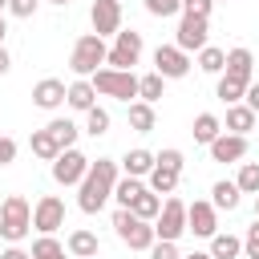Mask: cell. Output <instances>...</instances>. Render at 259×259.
I'll use <instances>...</instances> for the list:
<instances>
[{
	"mask_svg": "<svg viewBox=\"0 0 259 259\" xmlns=\"http://www.w3.org/2000/svg\"><path fill=\"white\" fill-rule=\"evenodd\" d=\"M113 186H117V162H113V158L89 162L85 178L77 182V206H81L85 214H97V210L113 198Z\"/></svg>",
	"mask_w": 259,
	"mask_h": 259,
	"instance_id": "obj_1",
	"label": "cell"
},
{
	"mask_svg": "<svg viewBox=\"0 0 259 259\" xmlns=\"http://www.w3.org/2000/svg\"><path fill=\"white\" fill-rule=\"evenodd\" d=\"M28 231H32V206H28V198L24 194H8L0 202V235L8 243H20Z\"/></svg>",
	"mask_w": 259,
	"mask_h": 259,
	"instance_id": "obj_2",
	"label": "cell"
},
{
	"mask_svg": "<svg viewBox=\"0 0 259 259\" xmlns=\"http://www.w3.org/2000/svg\"><path fill=\"white\" fill-rule=\"evenodd\" d=\"M113 231H117V239H121L130 251H150V247L158 243L154 223H142L134 210H121V206H117V214H113Z\"/></svg>",
	"mask_w": 259,
	"mask_h": 259,
	"instance_id": "obj_3",
	"label": "cell"
},
{
	"mask_svg": "<svg viewBox=\"0 0 259 259\" xmlns=\"http://www.w3.org/2000/svg\"><path fill=\"white\" fill-rule=\"evenodd\" d=\"M105 40L97 36V32H85V36H77V45H73V57H69V69L77 73V77H93L97 73V65H105Z\"/></svg>",
	"mask_w": 259,
	"mask_h": 259,
	"instance_id": "obj_4",
	"label": "cell"
},
{
	"mask_svg": "<svg viewBox=\"0 0 259 259\" xmlns=\"http://www.w3.org/2000/svg\"><path fill=\"white\" fill-rule=\"evenodd\" d=\"M89 85H93L97 93H105V97H117V101L138 97V77L125 73V69H97V73L89 77Z\"/></svg>",
	"mask_w": 259,
	"mask_h": 259,
	"instance_id": "obj_5",
	"label": "cell"
},
{
	"mask_svg": "<svg viewBox=\"0 0 259 259\" xmlns=\"http://www.w3.org/2000/svg\"><path fill=\"white\" fill-rule=\"evenodd\" d=\"M154 235L162 239V243H178L182 235H186V202L182 198H166L162 202V210H158V219H154Z\"/></svg>",
	"mask_w": 259,
	"mask_h": 259,
	"instance_id": "obj_6",
	"label": "cell"
},
{
	"mask_svg": "<svg viewBox=\"0 0 259 259\" xmlns=\"http://www.w3.org/2000/svg\"><path fill=\"white\" fill-rule=\"evenodd\" d=\"M138 57H142V32H117L113 36V49L105 53V69H125V73H134V65H138Z\"/></svg>",
	"mask_w": 259,
	"mask_h": 259,
	"instance_id": "obj_7",
	"label": "cell"
},
{
	"mask_svg": "<svg viewBox=\"0 0 259 259\" xmlns=\"http://www.w3.org/2000/svg\"><path fill=\"white\" fill-rule=\"evenodd\" d=\"M154 73L162 81H178V77L190 73V57L182 49H174V45H158L154 49Z\"/></svg>",
	"mask_w": 259,
	"mask_h": 259,
	"instance_id": "obj_8",
	"label": "cell"
},
{
	"mask_svg": "<svg viewBox=\"0 0 259 259\" xmlns=\"http://www.w3.org/2000/svg\"><path fill=\"white\" fill-rule=\"evenodd\" d=\"M85 170H89V158L81 150H61L53 158V182H61V186H77L85 178Z\"/></svg>",
	"mask_w": 259,
	"mask_h": 259,
	"instance_id": "obj_9",
	"label": "cell"
},
{
	"mask_svg": "<svg viewBox=\"0 0 259 259\" xmlns=\"http://www.w3.org/2000/svg\"><path fill=\"white\" fill-rule=\"evenodd\" d=\"M32 227H36L40 235L61 231V227H65V202H61L57 194H40L36 206H32Z\"/></svg>",
	"mask_w": 259,
	"mask_h": 259,
	"instance_id": "obj_10",
	"label": "cell"
},
{
	"mask_svg": "<svg viewBox=\"0 0 259 259\" xmlns=\"http://www.w3.org/2000/svg\"><path fill=\"white\" fill-rule=\"evenodd\" d=\"M89 20H93V32H97L101 40H105V36H117V32H121V4H117V0H93Z\"/></svg>",
	"mask_w": 259,
	"mask_h": 259,
	"instance_id": "obj_11",
	"label": "cell"
},
{
	"mask_svg": "<svg viewBox=\"0 0 259 259\" xmlns=\"http://www.w3.org/2000/svg\"><path fill=\"white\" fill-rule=\"evenodd\" d=\"M174 49H182L186 57L206 49V20L202 16H182L178 20V32H174Z\"/></svg>",
	"mask_w": 259,
	"mask_h": 259,
	"instance_id": "obj_12",
	"label": "cell"
},
{
	"mask_svg": "<svg viewBox=\"0 0 259 259\" xmlns=\"http://www.w3.org/2000/svg\"><path fill=\"white\" fill-rule=\"evenodd\" d=\"M186 231H194V235H202V239H210V235H219V210L210 206V202H190L186 206Z\"/></svg>",
	"mask_w": 259,
	"mask_h": 259,
	"instance_id": "obj_13",
	"label": "cell"
},
{
	"mask_svg": "<svg viewBox=\"0 0 259 259\" xmlns=\"http://www.w3.org/2000/svg\"><path fill=\"white\" fill-rule=\"evenodd\" d=\"M61 101H65V81L45 77V81L32 85V105H36V109H57Z\"/></svg>",
	"mask_w": 259,
	"mask_h": 259,
	"instance_id": "obj_14",
	"label": "cell"
},
{
	"mask_svg": "<svg viewBox=\"0 0 259 259\" xmlns=\"http://www.w3.org/2000/svg\"><path fill=\"white\" fill-rule=\"evenodd\" d=\"M243 154H247V138H239V134H219L210 142V158L214 162H239Z\"/></svg>",
	"mask_w": 259,
	"mask_h": 259,
	"instance_id": "obj_15",
	"label": "cell"
},
{
	"mask_svg": "<svg viewBox=\"0 0 259 259\" xmlns=\"http://www.w3.org/2000/svg\"><path fill=\"white\" fill-rule=\"evenodd\" d=\"M251 65H255V57H251V49H231L227 53V65H223V77H235V81H243V85H251Z\"/></svg>",
	"mask_w": 259,
	"mask_h": 259,
	"instance_id": "obj_16",
	"label": "cell"
},
{
	"mask_svg": "<svg viewBox=\"0 0 259 259\" xmlns=\"http://www.w3.org/2000/svg\"><path fill=\"white\" fill-rule=\"evenodd\" d=\"M93 97H97V89H93V85H89L85 77H77L73 85H65V101H69L73 109H81V113H89V109L97 105Z\"/></svg>",
	"mask_w": 259,
	"mask_h": 259,
	"instance_id": "obj_17",
	"label": "cell"
},
{
	"mask_svg": "<svg viewBox=\"0 0 259 259\" xmlns=\"http://www.w3.org/2000/svg\"><path fill=\"white\" fill-rule=\"evenodd\" d=\"M259 125V117L247 109V105H227V130L231 134H239V138H247L251 130Z\"/></svg>",
	"mask_w": 259,
	"mask_h": 259,
	"instance_id": "obj_18",
	"label": "cell"
},
{
	"mask_svg": "<svg viewBox=\"0 0 259 259\" xmlns=\"http://www.w3.org/2000/svg\"><path fill=\"white\" fill-rule=\"evenodd\" d=\"M210 259H239L243 255V239L239 235H210V251H206Z\"/></svg>",
	"mask_w": 259,
	"mask_h": 259,
	"instance_id": "obj_19",
	"label": "cell"
},
{
	"mask_svg": "<svg viewBox=\"0 0 259 259\" xmlns=\"http://www.w3.org/2000/svg\"><path fill=\"white\" fill-rule=\"evenodd\" d=\"M190 134H194V142H198V146H210V142L223 134V121H219L214 113H198V117H194V125H190Z\"/></svg>",
	"mask_w": 259,
	"mask_h": 259,
	"instance_id": "obj_20",
	"label": "cell"
},
{
	"mask_svg": "<svg viewBox=\"0 0 259 259\" xmlns=\"http://www.w3.org/2000/svg\"><path fill=\"white\" fill-rule=\"evenodd\" d=\"M117 166H121L130 178H146V174L154 170V154H150V150H130V154H125Z\"/></svg>",
	"mask_w": 259,
	"mask_h": 259,
	"instance_id": "obj_21",
	"label": "cell"
},
{
	"mask_svg": "<svg viewBox=\"0 0 259 259\" xmlns=\"http://www.w3.org/2000/svg\"><path fill=\"white\" fill-rule=\"evenodd\" d=\"M125 210H134L142 223H154V219H158V210H162V194H154V190H142V194H138V198L125 206Z\"/></svg>",
	"mask_w": 259,
	"mask_h": 259,
	"instance_id": "obj_22",
	"label": "cell"
},
{
	"mask_svg": "<svg viewBox=\"0 0 259 259\" xmlns=\"http://www.w3.org/2000/svg\"><path fill=\"white\" fill-rule=\"evenodd\" d=\"M158 125V113H154V105H146V101H130V130H138V134H150Z\"/></svg>",
	"mask_w": 259,
	"mask_h": 259,
	"instance_id": "obj_23",
	"label": "cell"
},
{
	"mask_svg": "<svg viewBox=\"0 0 259 259\" xmlns=\"http://www.w3.org/2000/svg\"><path fill=\"white\" fill-rule=\"evenodd\" d=\"M146 178H150V186H146V190H154V194H174V186H178V170L158 166V162H154V170H150Z\"/></svg>",
	"mask_w": 259,
	"mask_h": 259,
	"instance_id": "obj_24",
	"label": "cell"
},
{
	"mask_svg": "<svg viewBox=\"0 0 259 259\" xmlns=\"http://www.w3.org/2000/svg\"><path fill=\"white\" fill-rule=\"evenodd\" d=\"M210 206H214V210H235V206H239V186L227 182V178L214 182V186H210Z\"/></svg>",
	"mask_w": 259,
	"mask_h": 259,
	"instance_id": "obj_25",
	"label": "cell"
},
{
	"mask_svg": "<svg viewBox=\"0 0 259 259\" xmlns=\"http://www.w3.org/2000/svg\"><path fill=\"white\" fill-rule=\"evenodd\" d=\"M69 255L73 259H97V235L93 231H73L69 235Z\"/></svg>",
	"mask_w": 259,
	"mask_h": 259,
	"instance_id": "obj_26",
	"label": "cell"
},
{
	"mask_svg": "<svg viewBox=\"0 0 259 259\" xmlns=\"http://www.w3.org/2000/svg\"><path fill=\"white\" fill-rule=\"evenodd\" d=\"M45 130L53 134V142H57L61 150H73V142H77V134H81V130H77V125H73L69 117H53V121H49Z\"/></svg>",
	"mask_w": 259,
	"mask_h": 259,
	"instance_id": "obj_27",
	"label": "cell"
},
{
	"mask_svg": "<svg viewBox=\"0 0 259 259\" xmlns=\"http://www.w3.org/2000/svg\"><path fill=\"white\" fill-rule=\"evenodd\" d=\"M28 146H32V154H36V158H45V162H53V158L61 154V146L53 142V134H49V130H32Z\"/></svg>",
	"mask_w": 259,
	"mask_h": 259,
	"instance_id": "obj_28",
	"label": "cell"
},
{
	"mask_svg": "<svg viewBox=\"0 0 259 259\" xmlns=\"http://www.w3.org/2000/svg\"><path fill=\"white\" fill-rule=\"evenodd\" d=\"M142 190H146V186H142V178H130V174H125V178H117V186H113V198H117V206L125 210V206H130V202H134Z\"/></svg>",
	"mask_w": 259,
	"mask_h": 259,
	"instance_id": "obj_29",
	"label": "cell"
},
{
	"mask_svg": "<svg viewBox=\"0 0 259 259\" xmlns=\"http://www.w3.org/2000/svg\"><path fill=\"white\" fill-rule=\"evenodd\" d=\"M235 186H239V194H259V162H243Z\"/></svg>",
	"mask_w": 259,
	"mask_h": 259,
	"instance_id": "obj_30",
	"label": "cell"
},
{
	"mask_svg": "<svg viewBox=\"0 0 259 259\" xmlns=\"http://www.w3.org/2000/svg\"><path fill=\"white\" fill-rule=\"evenodd\" d=\"M223 65H227V53L223 49H214V45L198 49V69L202 73H223Z\"/></svg>",
	"mask_w": 259,
	"mask_h": 259,
	"instance_id": "obj_31",
	"label": "cell"
},
{
	"mask_svg": "<svg viewBox=\"0 0 259 259\" xmlns=\"http://www.w3.org/2000/svg\"><path fill=\"white\" fill-rule=\"evenodd\" d=\"M162 85H166V81H162L158 73H146V77H138V97H142L146 105H154V101L162 97Z\"/></svg>",
	"mask_w": 259,
	"mask_h": 259,
	"instance_id": "obj_32",
	"label": "cell"
},
{
	"mask_svg": "<svg viewBox=\"0 0 259 259\" xmlns=\"http://www.w3.org/2000/svg\"><path fill=\"white\" fill-rule=\"evenodd\" d=\"M219 101H227V105H239L243 101V93H247V85L243 81H235V77H219Z\"/></svg>",
	"mask_w": 259,
	"mask_h": 259,
	"instance_id": "obj_33",
	"label": "cell"
},
{
	"mask_svg": "<svg viewBox=\"0 0 259 259\" xmlns=\"http://www.w3.org/2000/svg\"><path fill=\"white\" fill-rule=\"evenodd\" d=\"M65 255V247L53 239V235H40L36 243H32V259H61Z\"/></svg>",
	"mask_w": 259,
	"mask_h": 259,
	"instance_id": "obj_34",
	"label": "cell"
},
{
	"mask_svg": "<svg viewBox=\"0 0 259 259\" xmlns=\"http://www.w3.org/2000/svg\"><path fill=\"white\" fill-rule=\"evenodd\" d=\"M109 130V113L101 109V105H93L89 113H85V134H93V138H101Z\"/></svg>",
	"mask_w": 259,
	"mask_h": 259,
	"instance_id": "obj_35",
	"label": "cell"
},
{
	"mask_svg": "<svg viewBox=\"0 0 259 259\" xmlns=\"http://www.w3.org/2000/svg\"><path fill=\"white\" fill-rule=\"evenodd\" d=\"M146 12L150 16H174V12H182V0H146Z\"/></svg>",
	"mask_w": 259,
	"mask_h": 259,
	"instance_id": "obj_36",
	"label": "cell"
},
{
	"mask_svg": "<svg viewBox=\"0 0 259 259\" xmlns=\"http://www.w3.org/2000/svg\"><path fill=\"white\" fill-rule=\"evenodd\" d=\"M243 259H259V219L247 227V235H243Z\"/></svg>",
	"mask_w": 259,
	"mask_h": 259,
	"instance_id": "obj_37",
	"label": "cell"
},
{
	"mask_svg": "<svg viewBox=\"0 0 259 259\" xmlns=\"http://www.w3.org/2000/svg\"><path fill=\"white\" fill-rule=\"evenodd\" d=\"M210 8H214V0H182V16H202V20H210Z\"/></svg>",
	"mask_w": 259,
	"mask_h": 259,
	"instance_id": "obj_38",
	"label": "cell"
},
{
	"mask_svg": "<svg viewBox=\"0 0 259 259\" xmlns=\"http://www.w3.org/2000/svg\"><path fill=\"white\" fill-rule=\"evenodd\" d=\"M154 162H158V166H170V170L182 174V150H162V154H154Z\"/></svg>",
	"mask_w": 259,
	"mask_h": 259,
	"instance_id": "obj_39",
	"label": "cell"
},
{
	"mask_svg": "<svg viewBox=\"0 0 259 259\" xmlns=\"http://www.w3.org/2000/svg\"><path fill=\"white\" fill-rule=\"evenodd\" d=\"M36 4H40V0H8V12L20 16V20H28V16L36 12Z\"/></svg>",
	"mask_w": 259,
	"mask_h": 259,
	"instance_id": "obj_40",
	"label": "cell"
},
{
	"mask_svg": "<svg viewBox=\"0 0 259 259\" xmlns=\"http://www.w3.org/2000/svg\"><path fill=\"white\" fill-rule=\"evenodd\" d=\"M150 259H182V255H178V243H162V239H158V243L150 247Z\"/></svg>",
	"mask_w": 259,
	"mask_h": 259,
	"instance_id": "obj_41",
	"label": "cell"
},
{
	"mask_svg": "<svg viewBox=\"0 0 259 259\" xmlns=\"http://www.w3.org/2000/svg\"><path fill=\"white\" fill-rule=\"evenodd\" d=\"M12 162H16V142L0 134V166H12Z\"/></svg>",
	"mask_w": 259,
	"mask_h": 259,
	"instance_id": "obj_42",
	"label": "cell"
},
{
	"mask_svg": "<svg viewBox=\"0 0 259 259\" xmlns=\"http://www.w3.org/2000/svg\"><path fill=\"white\" fill-rule=\"evenodd\" d=\"M243 105H247V109L259 117V81H251V85H247V93H243Z\"/></svg>",
	"mask_w": 259,
	"mask_h": 259,
	"instance_id": "obj_43",
	"label": "cell"
},
{
	"mask_svg": "<svg viewBox=\"0 0 259 259\" xmlns=\"http://www.w3.org/2000/svg\"><path fill=\"white\" fill-rule=\"evenodd\" d=\"M0 259H32V255H28V251H20V247H16V243H12V247H8V251H4V255H0Z\"/></svg>",
	"mask_w": 259,
	"mask_h": 259,
	"instance_id": "obj_44",
	"label": "cell"
},
{
	"mask_svg": "<svg viewBox=\"0 0 259 259\" xmlns=\"http://www.w3.org/2000/svg\"><path fill=\"white\" fill-rule=\"evenodd\" d=\"M8 69H12V57H8V49H4V45H0V77H4V73H8Z\"/></svg>",
	"mask_w": 259,
	"mask_h": 259,
	"instance_id": "obj_45",
	"label": "cell"
},
{
	"mask_svg": "<svg viewBox=\"0 0 259 259\" xmlns=\"http://www.w3.org/2000/svg\"><path fill=\"white\" fill-rule=\"evenodd\" d=\"M182 259H210L206 251H194V255H182Z\"/></svg>",
	"mask_w": 259,
	"mask_h": 259,
	"instance_id": "obj_46",
	"label": "cell"
},
{
	"mask_svg": "<svg viewBox=\"0 0 259 259\" xmlns=\"http://www.w3.org/2000/svg\"><path fill=\"white\" fill-rule=\"evenodd\" d=\"M4 32H8V24H4V16H0V45H4Z\"/></svg>",
	"mask_w": 259,
	"mask_h": 259,
	"instance_id": "obj_47",
	"label": "cell"
},
{
	"mask_svg": "<svg viewBox=\"0 0 259 259\" xmlns=\"http://www.w3.org/2000/svg\"><path fill=\"white\" fill-rule=\"evenodd\" d=\"M255 219H259V194H255Z\"/></svg>",
	"mask_w": 259,
	"mask_h": 259,
	"instance_id": "obj_48",
	"label": "cell"
},
{
	"mask_svg": "<svg viewBox=\"0 0 259 259\" xmlns=\"http://www.w3.org/2000/svg\"><path fill=\"white\" fill-rule=\"evenodd\" d=\"M61 259H65V255H61Z\"/></svg>",
	"mask_w": 259,
	"mask_h": 259,
	"instance_id": "obj_49",
	"label": "cell"
}]
</instances>
